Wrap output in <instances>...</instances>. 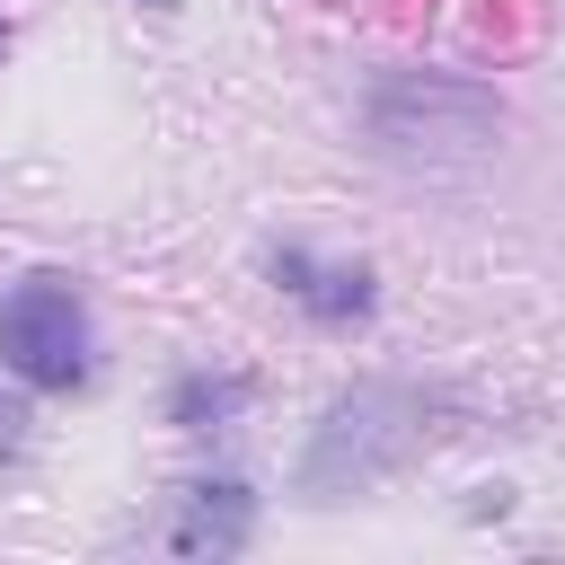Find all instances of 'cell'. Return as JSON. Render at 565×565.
<instances>
[{
  "mask_svg": "<svg viewBox=\"0 0 565 565\" xmlns=\"http://www.w3.org/2000/svg\"><path fill=\"white\" fill-rule=\"evenodd\" d=\"M424 441H433V397L406 388V380H362V388H344V397L318 415L309 459H300V486H309V494L380 486V477H397Z\"/></svg>",
  "mask_w": 565,
  "mask_h": 565,
  "instance_id": "obj_1",
  "label": "cell"
},
{
  "mask_svg": "<svg viewBox=\"0 0 565 565\" xmlns=\"http://www.w3.org/2000/svg\"><path fill=\"white\" fill-rule=\"evenodd\" d=\"M150 9H177V0H150Z\"/></svg>",
  "mask_w": 565,
  "mask_h": 565,
  "instance_id": "obj_7",
  "label": "cell"
},
{
  "mask_svg": "<svg viewBox=\"0 0 565 565\" xmlns=\"http://www.w3.org/2000/svg\"><path fill=\"white\" fill-rule=\"evenodd\" d=\"M0 362L26 388H79L88 380V300L62 274H26L0 291Z\"/></svg>",
  "mask_w": 565,
  "mask_h": 565,
  "instance_id": "obj_3",
  "label": "cell"
},
{
  "mask_svg": "<svg viewBox=\"0 0 565 565\" xmlns=\"http://www.w3.org/2000/svg\"><path fill=\"white\" fill-rule=\"evenodd\" d=\"M362 124L380 150H486L503 132V97L477 79H441V71H388Z\"/></svg>",
  "mask_w": 565,
  "mask_h": 565,
  "instance_id": "obj_2",
  "label": "cell"
},
{
  "mask_svg": "<svg viewBox=\"0 0 565 565\" xmlns=\"http://www.w3.org/2000/svg\"><path fill=\"white\" fill-rule=\"evenodd\" d=\"M247 397H256V380H247V371H185V380L168 388V424L203 433V424H230Z\"/></svg>",
  "mask_w": 565,
  "mask_h": 565,
  "instance_id": "obj_6",
  "label": "cell"
},
{
  "mask_svg": "<svg viewBox=\"0 0 565 565\" xmlns=\"http://www.w3.org/2000/svg\"><path fill=\"white\" fill-rule=\"evenodd\" d=\"M265 274H274L309 318H327V327H353V318H371V300H380L371 265H327V256H309V247H265Z\"/></svg>",
  "mask_w": 565,
  "mask_h": 565,
  "instance_id": "obj_4",
  "label": "cell"
},
{
  "mask_svg": "<svg viewBox=\"0 0 565 565\" xmlns=\"http://www.w3.org/2000/svg\"><path fill=\"white\" fill-rule=\"evenodd\" d=\"M247 530H256V503H247V486H185V503H177V521L159 530V547H177V556H230V547H247Z\"/></svg>",
  "mask_w": 565,
  "mask_h": 565,
  "instance_id": "obj_5",
  "label": "cell"
}]
</instances>
